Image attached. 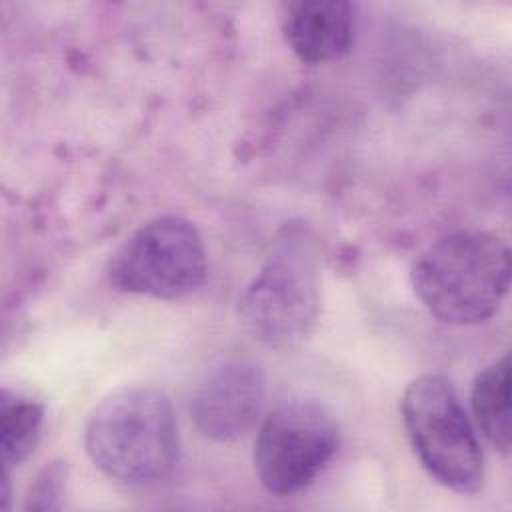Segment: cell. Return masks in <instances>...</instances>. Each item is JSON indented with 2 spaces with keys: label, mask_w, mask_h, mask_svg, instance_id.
Masks as SVG:
<instances>
[{
  "label": "cell",
  "mask_w": 512,
  "mask_h": 512,
  "mask_svg": "<svg viewBox=\"0 0 512 512\" xmlns=\"http://www.w3.org/2000/svg\"><path fill=\"white\" fill-rule=\"evenodd\" d=\"M84 446L108 478L124 484L164 478L180 450L178 422L168 396L150 386L112 392L90 414Z\"/></svg>",
  "instance_id": "1"
},
{
  "label": "cell",
  "mask_w": 512,
  "mask_h": 512,
  "mask_svg": "<svg viewBox=\"0 0 512 512\" xmlns=\"http://www.w3.org/2000/svg\"><path fill=\"white\" fill-rule=\"evenodd\" d=\"M64 484H66V466H62V462L48 464L30 486L26 508H32V510L58 508L60 498L64 494Z\"/></svg>",
  "instance_id": "11"
},
{
  "label": "cell",
  "mask_w": 512,
  "mask_h": 512,
  "mask_svg": "<svg viewBox=\"0 0 512 512\" xmlns=\"http://www.w3.org/2000/svg\"><path fill=\"white\" fill-rule=\"evenodd\" d=\"M266 398L262 368L248 358H228L206 372L190 400L196 428L210 440L228 442L260 418Z\"/></svg>",
  "instance_id": "7"
},
{
  "label": "cell",
  "mask_w": 512,
  "mask_h": 512,
  "mask_svg": "<svg viewBox=\"0 0 512 512\" xmlns=\"http://www.w3.org/2000/svg\"><path fill=\"white\" fill-rule=\"evenodd\" d=\"M400 410L428 474L458 494L478 492L484 484V456L452 382L440 374L418 376L404 390Z\"/></svg>",
  "instance_id": "4"
},
{
  "label": "cell",
  "mask_w": 512,
  "mask_h": 512,
  "mask_svg": "<svg viewBox=\"0 0 512 512\" xmlns=\"http://www.w3.org/2000/svg\"><path fill=\"white\" fill-rule=\"evenodd\" d=\"M356 8L346 0H298L286 4L282 28L292 52L310 64L344 56L354 40Z\"/></svg>",
  "instance_id": "8"
},
{
  "label": "cell",
  "mask_w": 512,
  "mask_h": 512,
  "mask_svg": "<svg viewBox=\"0 0 512 512\" xmlns=\"http://www.w3.org/2000/svg\"><path fill=\"white\" fill-rule=\"evenodd\" d=\"M472 408L486 440L504 456L510 452V356L486 366L474 380Z\"/></svg>",
  "instance_id": "9"
},
{
  "label": "cell",
  "mask_w": 512,
  "mask_h": 512,
  "mask_svg": "<svg viewBox=\"0 0 512 512\" xmlns=\"http://www.w3.org/2000/svg\"><path fill=\"white\" fill-rule=\"evenodd\" d=\"M318 316V252L304 236L288 234L238 298V322L262 346L292 350L314 332Z\"/></svg>",
  "instance_id": "3"
},
{
  "label": "cell",
  "mask_w": 512,
  "mask_h": 512,
  "mask_svg": "<svg viewBox=\"0 0 512 512\" xmlns=\"http://www.w3.org/2000/svg\"><path fill=\"white\" fill-rule=\"evenodd\" d=\"M412 286L438 320L456 326L484 322L508 292L510 250L492 232H452L416 258Z\"/></svg>",
  "instance_id": "2"
},
{
  "label": "cell",
  "mask_w": 512,
  "mask_h": 512,
  "mask_svg": "<svg viewBox=\"0 0 512 512\" xmlns=\"http://www.w3.org/2000/svg\"><path fill=\"white\" fill-rule=\"evenodd\" d=\"M206 276V248L198 228L182 216H158L140 226L112 256L108 278L122 290L174 300Z\"/></svg>",
  "instance_id": "5"
},
{
  "label": "cell",
  "mask_w": 512,
  "mask_h": 512,
  "mask_svg": "<svg viewBox=\"0 0 512 512\" xmlns=\"http://www.w3.org/2000/svg\"><path fill=\"white\" fill-rule=\"evenodd\" d=\"M336 446L338 426L324 404L310 398L284 400L260 424L254 470L268 492L288 496L316 480Z\"/></svg>",
  "instance_id": "6"
},
{
  "label": "cell",
  "mask_w": 512,
  "mask_h": 512,
  "mask_svg": "<svg viewBox=\"0 0 512 512\" xmlns=\"http://www.w3.org/2000/svg\"><path fill=\"white\" fill-rule=\"evenodd\" d=\"M44 408L30 396L4 388L0 394V448L4 472L28 458L40 440Z\"/></svg>",
  "instance_id": "10"
}]
</instances>
